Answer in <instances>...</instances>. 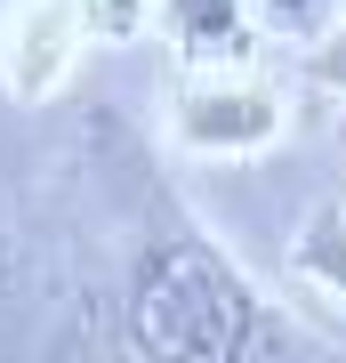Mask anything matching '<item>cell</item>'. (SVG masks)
<instances>
[{"instance_id": "obj_1", "label": "cell", "mask_w": 346, "mask_h": 363, "mask_svg": "<svg viewBox=\"0 0 346 363\" xmlns=\"http://www.w3.org/2000/svg\"><path fill=\"white\" fill-rule=\"evenodd\" d=\"M129 339L169 363H233L258 347V298L218 242L161 226L129 274Z\"/></svg>"}, {"instance_id": "obj_2", "label": "cell", "mask_w": 346, "mask_h": 363, "mask_svg": "<svg viewBox=\"0 0 346 363\" xmlns=\"http://www.w3.org/2000/svg\"><path fill=\"white\" fill-rule=\"evenodd\" d=\"M178 130H185V145H266L274 130H282V105H274V89H258V81L185 89Z\"/></svg>"}, {"instance_id": "obj_3", "label": "cell", "mask_w": 346, "mask_h": 363, "mask_svg": "<svg viewBox=\"0 0 346 363\" xmlns=\"http://www.w3.org/2000/svg\"><path fill=\"white\" fill-rule=\"evenodd\" d=\"M161 16H169V40H178V57L185 65H202V73H226V65H242L250 57V9L242 0H161Z\"/></svg>"}, {"instance_id": "obj_4", "label": "cell", "mask_w": 346, "mask_h": 363, "mask_svg": "<svg viewBox=\"0 0 346 363\" xmlns=\"http://www.w3.org/2000/svg\"><path fill=\"white\" fill-rule=\"evenodd\" d=\"M290 274L314 283V291H330L338 307H346V210H338V202H314L306 218H298V234H290Z\"/></svg>"}, {"instance_id": "obj_5", "label": "cell", "mask_w": 346, "mask_h": 363, "mask_svg": "<svg viewBox=\"0 0 346 363\" xmlns=\"http://www.w3.org/2000/svg\"><path fill=\"white\" fill-rule=\"evenodd\" d=\"M306 73L322 81V89H346V25L314 33V49H306Z\"/></svg>"}, {"instance_id": "obj_6", "label": "cell", "mask_w": 346, "mask_h": 363, "mask_svg": "<svg viewBox=\"0 0 346 363\" xmlns=\"http://www.w3.org/2000/svg\"><path fill=\"white\" fill-rule=\"evenodd\" d=\"M258 16H266V25H282V33H314L322 25V9H330V0H250Z\"/></svg>"}, {"instance_id": "obj_7", "label": "cell", "mask_w": 346, "mask_h": 363, "mask_svg": "<svg viewBox=\"0 0 346 363\" xmlns=\"http://www.w3.org/2000/svg\"><path fill=\"white\" fill-rule=\"evenodd\" d=\"M137 9H145V0H89V33H105V40H121L129 25H137Z\"/></svg>"}]
</instances>
